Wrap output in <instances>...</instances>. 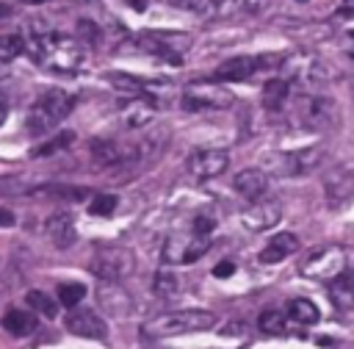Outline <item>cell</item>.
<instances>
[{
    "label": "cell",
    "instance_id": "1",
    "mask_svg": "<svg viewBox=\"0 0 354 349\" xmlns=\"http://www.w3.org/2000/svg\"><path fill=\"white\" fill-rule=\"evenodd\" d=\"M216 324V316L210 310H171L163 316H155L141 324V338L147 341H163L171 335H185V332H202Z\"/></svg>",
    "mask_w": 354,
    "mask_h": 349
},
{
    "label": "cell",
    "instance_id": "2",
    "mask_svg": "<svg viewBox=\"0 0 354 349\" xmlns=\"http://www.w3.org/2000/svg\"><path fill=\"white\" fill-rule=\"evenodd\" d=\"M75 108V97L61 91V89H50L44 91L28 111V119H25V130L30 136H44L50 130H55V125L61 119H66Z\"/></svg>",
    "mask_w": 354,
    "mask_h": 349
},
{
    "label": "cell",
    "instance_id": "3",
    "mask_svg": "<svg viewBox=\"0 0 354 349\" xmlns=\"http://www.w3.org/2000/svg\"><path fill=\"white\" fill-rule=\"evenodd\" d=\"M133 269L136 258L127 247H100L88 260V271L100 283H122L133 274Z\"/></svg>",
    "mask_w": 354,
    "mask_h": 349
},
{
    "label": "cell",
    "instance_id": "4",
    "mask_svg": "<svg viewBox=\"0 0 354 349\" xmlns=\"http://www.w3.org/2000/svg\"><path fill=\"white\" fill-rule=\"evenodd\" d=\"M324 147L321 144H313V147H301V150H290V152H277L268 158V169L274 174H282V177H301V174H310L321 166L324 161Z\"/></svg>",
    "mask_w": 354,
    "mask_h": 349
},
{
    "label": "cell",
    "instance_id": "5",
    "mask_svg": "<svg viewBox=\"0 0 354 349\" xmlns=\"http://www.w3.org/2000/svg\"><path fill=\"white\" fill-rule=\"evenodd\" d=\"M293 119L307 130H326L337 119V108L326 94H304L296 100Z\"/></svg>",
    "mask_w": 354,
    "mask_h": 349
},
{
    "label": "cell",
    "instance_id": "6",
    "mask_svg": "<svg viewBox=\"0 0 354 349\" xmlns=\"http://www.w3.org/2000/svg\"><path fill=\"white\" fill-rule=\"evenodd\" d=\"M346 271V252L340 247H313L301 260V274L313 280H335Z\"/></svg>",
    "mask_w": 354,
    "mask_h": 349
},
{
    "label": "cell",
    "instance_id": "7",
    "mask_svg": "<svg viewBox=\"0 0 354 349\" xmlns=\"http://www.w3.org/2000/svg\"><path fill=\"white\" fill-rule=\"evenodd\" d=\"M210 241L213 238L194 235V233H174L163 241L160 258H163V263H194L210 249Z\"/></svg>",
    "mask_w": 354,
    "mask_h": 349
},
{
    "label": "cell",
    "instance_id": "8",
    "mask_svg": "<svg viewBox=\"0 0 354 349\" xmlns=\"http://www.w3.org/2000/svg\"><path fill=\"white\" fill-rule=\"evenodd\" d=\"M274 55H232L227 61H221L216 69H213V83H238V80H246L249 75H254L257 69L263 66H271Z\"/></svg>",
    "mask_w": 354,
    "mask_h": 349
},
{
    "label": "cell",
    "instance_id": "9",
    "mask_svg": "<svg viewBox=\"0 0 354 349\" xmlns=\"http://www.w3.org/2000/svg\"><path fill=\"white\" fill-rule=\"evenodd\" d=\"M180 102L185 111H207V108H227L232 102V97L224 89H218L213 80H199L183 91Z\"/></svg>",
    "mask_w": 354,
    "mask_h": 349
},
{
    "label": "cell",
    "instance_id": "10",
    "mask_svg": "<svg viewBox=\"0 0 354 349\" xmlns=\"http://www.w3.org/2000/svg\"><path fill=\"white\" fill-rule=\"evenodd\" d=\"M227 166H230V152H227V150H218V147L196 150V152L188 155V161H185L188 174L196 177V180H213V177L224 174Z\"/></svg>",
    "mask_w": 354,
    "mask_h": 349
},
{
    "label": "cell",
    "instance_id": "11",
    "mask_svg": "<svg viewBox=\"0 0 354 349\" xmlns=\"http://www.w3.org/2000/svg\"><path fill=\"white\" fill-rule=\"evenodd\" d=\"M282 219V202L279 199H271V197H263L257 202H249V208L241 211V222L249 233H263V230H271L277 227V222Z\"/></svg>",
    "mask_w": 354,
    "mask_h": 349
},
{
    "label": "cell",
    "instance_id": "12",
    "mask_svg": "<svg viewBox=\"0 0 354 349\" xmlns=\"http://www.w3.org/2000/svg\"><path fill=\"white\" fill-rule=\"evenodd\" d=\"M166 144H169V127H152L141 141L130 144L127 166H149V163H155L163 155Z\"/></svg>",
    "mask_w": 354,
    "mask_h": 349
},
{
    "label": "cell",
    "instance_id": "13",
    "mask_svg": "<svg viewBox=\"0 0 354 349\" xmlns=\"http://www.w3.org/2000/svg\"><path fill=\"white\" fill-rule=\"evenodd\" d=\"M66 330L77 338H91V341H105L108 338V324L100 313L88 307H72L66 316Z\"/></svg>",
    "mask_w": 354,
    "mask_h": 349
},
{
    "label": "cell",
    "instance_id": "14",
    "mask_svg": "<svg viewBox=\"0 0 354 349\" xmlns=\"http://www.w3.org/2000/svg\"><path fill=\"white\" fill-rule=\"evenodd\" d=\"M354 197V172L348 166H335L324 174V199L329 208H340Z\"/></svg>",
    "mask_w": 354,
    "mask_h": 349
},
{
    "label": "cell",
    "instance_id": "15",
    "mask_svg": "<svg viewBox=\"0 0 354 349\" xmlns=\"http://www.w3.org/2000/svg\"><path fill=\"white\" fill-rule=\"evenodd\" d=\"M141 47L149 50L152 55H160V58H171V61H180V53H185L191 47V39L188 36H180V33H160V30H149L141 36Z\"/></svg>",
    "mask_w": 354,
    "mask_h": 349
},
{
    "label": "cell",
    "instance_id": "16",
    "mask_svg": "<svg viewBox=\"0 0 354 349\" xmlns=\"http://www.w3.org/2000/svg\"><path fill=\"white\" fill-rule=\"evenodd\" d=\"M97 302L111 319H127L133 313V296L122 288V283H100Z\"/></svg>",
    "mask_w": 354,
    "mask_h": 349
},
{
    "label": "cell",
    "instance_id": "17",
    "mask_svg": "<svg viewBox=\"0 0 354 349\" xmlns=\"http://www.w3.org/2000/svg\"><path fill=\"white\" fill-rule=\"evenodd\" d=\"M232 188H235V194H241L243 199H249V202H257V199H263L266 197V191H268V174L263 172V169H243V172H238L235 177H232Z\"/></svg>",
    "mask_w": 354,
    "mask_h": 349
},
{
    "label": "cell",
    "instance_id": "18",
    "mask_svg": "<svg viewBox=\"0 0 354 349\" xmlns=\"http://www.w3.org/2000/svg\"><path fill=\"white\" fill-rule=\"evenodd\" d=\"M44 230H47V238H50L58 249H69V247L75 244V238H77V227H75V219H72L69 211H55V213L47 219Z\"/></svg>",
    "mask_w": 354,
    "mask_h": 349
},
{
    "label": "cell",
    "instance_id": "19",
    "mask_svg": "<svg viewBox=\"0 0 354 349\" xmlns=\"http://www.w3.org/2000/svg\"><path fill=\"white\" fill-rule=\"evenodd\" d=\"M127 155H130V144H119V141H108V138H94L91 141V161L97 166H127Z\"/></svg>",
    "mask_w": 354,
    "mask_h": 349
},
{
    "label": "cell",
    "instance_id": "20",
    "mask_svg": "<svg viewBox=\"0 0 354 349\" xmlns=\"http://www.w3.org/2000/svg\"><path fill=\"white\" fill-rule=\"evenodd\" d=\"M299 252V235L296 233H277L263 249H260V263H279Z\"/></svg>",
    "mask_w": 354,
    "mask_h": 349
},
{
    "label": "cell",
    "instance_id": "21",
    "mask_svg": "<svg viewBox=\"0 0 354 349\" xmlns=\"http://www.w3.org/2000/svg\"><path fill=\"white\" fill-rule=\"evenodd\" d=\"M329 299L337 310H354V271H343L329 280Z\"/></svg>",
    "mask_w": 354,
    "mask_h": 349
},
{
    "label": "cell",
    "instance_id": "22",
    "mask_svg": "<svg viewBox=\"0 0 354 349\" xmlns=\"http://www.w3.org/2000/svg\"><path fill=\"white\" fill-rule=\"evenodd\" d=\"M288 91H290V86H288L285 78L266 80V86H263V108L266 111H279L288 102Z\"/></svg>",
    "mask_w": 354,
    "mask_h": 349
},
{
    "label": "cell",
    "instance_id": "23",
    "mask_svg": "<svg viewBox=\"0 0 354 349\" xmlns=\"http://www.w3.org/2000/svg\"><path fill=\"white\" fill-rule=\"evenodd\" d=\"M36 327H39V321H36L33 313H25V310H8V313L3 316V330L11 332V335H17V338L30 335Z\"/></svg>",
    "mask_w": 354,
    "mask_h": 349
},
{
    "label": "cell",
    "instance_id": "24",
    "mask_svg": "<svg viewBox=\"0 0 354 349\" xmlns=\"http://www.w3.org/2000/svg\"><path fill=\"white\" fill-rule=\"evenodd\" d=\"M285 316H288V319H293L296 324H315V321L321 319L318 307H315L310 299H304V296L290 299V302L285 305Z\"/></svg>",
    "mask_w": 354,
    "mask_h": 349
},
{
    "label": "cell",
    "instance_id": "25",
    "mask_svg": "<svg viewBox=\"0 0 354 349\" xmlns=\"http://www.w3.org/2000/svg\"><path fill=\"white\" fill-rule=\"evenodd\" d=\"M257 330L266 335H285L288 332V316L279 307H266L257 316Z\"/></svg>",
    "mask_w": 354,
    "mask_h": 349
},
{
    "label": "cell",
    "instance_id": "26",
    "mask_svg": "<svg viewBox=\"0 0 354 349\" xmlns=\"http://www.w3.org/2000/svg\"><path fill=\"white\" fill-rule=\"evenodd\" d=\"M25 302H28V307H30L33 313H39V316L55 319V313H58V299L50 296V294H44V291H39V288H30V291L25 294Z\"/></svg>",
    "mask_w": 354,
    "mask_h": 349
},
{
    "label": "cell",
    "instance_id": "27",
    "mask_svg": "<svg viewBox=\"0 0 354 349\" xmlns=\"http://www.w3.org/2000/svg\"><path fill=\"white\" fill-rule=\"evenodd\" d=\"M177 288H180L177 274H171V271H166V269L155 271V277H152V294H155V296L169 299V296H174V294H177Z\"/></svg>",
    "mask_w": 354,
    "mask_h": 349
},
{
    "label": "cell",
    "instance_id": "28",
    "mask_svg": "<svg viewBox=\"0 0 354 349\" xmlns=\"http://www.w3.org/2000/svg\"><path fill=\"white\" fill-rule=\"evenodd\" d=\"M55 296H58L61 305H66V307H77L80 299L86 296V285H83V283H61L58 291H55Z\"/></svg>",
    "mask_w": 354,
    "mask_h": 349
},
{
    "label": "cell",
    "instance_id": "29",
    "mask_svg": "<svg viewBox=\"0 0 354 349\" xmlns=\"http://www.w3.org/2000/svg\"><path fill=\"white\" fill-rule=\"evenodd\" d=\"M108 80H111L119 91H127V94H133V97L144 94V83H141L138 78L127 75V72H108Z\"/></svg>",
    "mask_w": 354,
    "mask_h": 349
},
{
    "label": "cell",
    "instance_id": "30",
    "mask_svg": "<svg viewBox=\"0 0 354 349\" xmlns=\"http://www.w3.org/2000/svg\"><path fill=\"white\" fill-rule=\"evenodd\" d=\"M75 141V133L72 130H61V133H55V138H50L47 144H39L36 150H33V155L36 158H44V155H53V152H58V150H64V147H69Z\"/></svg>",
    "mask_w": 354,
    "mask_h": 349
},
{
    "label": "cell",
    "instance_id": "31",
    "mask_svg": "<svg viewBox=\"0 0 354 349\" xmlns=\"http://www.w3.org/2000/svg\"><path fill=\"white\" fill-rule=\"evenodd\" d=\"M116 205H119V197H116V194H100V197L91 199L88 213H91V216H111V213L116 211Z\"/></svg>",
    "mask_w": 354,
    "mask_h": 349
},
{
    "label": "cell",
    "instance_id": "32",
    "mask_svg": "<svg viewBox=\"0 0 354 349\" xmlns=\"http://www.w3.org/2000/svg\"><path fill=\"white\" fill-rule=\"evenodd\" d=\"M213 230H216V219L210 213H196L194 222H191V233L194 235H205V238H213Z\"/></svg>",
    "mask_w": 354,
    "mask_h": 349
},
{
    "label": "cell",
    "instance_id": "33",
    "mask_svg": "<svg viewBox=\"0 0 354 349\" xmlns=\"http://www.w3.org/2000/svg\"><path fill=\"white\" fill-rule=\"evenodd\" d=\"M77 36L86 39L88 44H97L102 33H100V25H97V22H91V19H80V22H77Z\"/></svg>",
    "mask_w": 354,
    "mask_h": 349
},
{
    "label": "cell",
    "instance_id": "34",
    "mask_svg": "<svg viewBox=\"0 0 354 349\" xmlns=\"http://www.w3.org/2000/svg\"><path fill=\"white\" fill-rule=\"evenodd\" d=\"M213 274H216L218 280H224V277H230V274H235V263H232V260H221V263H216V269H213Z\"/></svg>",
    "mask_w": 354,
    "mask_h": 349
},
{
    "label": "cell",
    "instance_id": "35",
    "mask_svg": "<svg viewBox=\"0 0 354 349\" xmlns=\"http://www.w3.org/2000/svg\"><path fill=\"white\" fill-rule=\"evenodd\" d=\"M241 332H246V324L243 321H230V324L221 327V335H241Z\"/></svg>",
    "mask_w": 354,
    "mask_h": 349
},
{
    "label": "cell",
    "instance_id": "36",
    "mask_svg": "<svg viewBox=\"0 0 354 349\" xmlns=\"http://www.w3.org/2000/svg\"><path fill=\"white\" fill-rule=\"evenodd\" d=\"M17 219H14V211L11 208H0V227H11Z\"/></svg>",
    "mask_w": 354,
    "mask_h": 349
},
{
    "label": "cell",
    "instance_id": "37",
    "mask_svg": "<svg viewBox=\"0 0 354 349\" xmlns=\"http://www.w3.org/2000/svg\"><path fill=\"white\" fill-rule=\"evenodd\" d=\"M11 61H14V58H11V55H8V53H6L3 47H0V78H6V72H8Z\"/></svg>",
    "mask_w": 354,
    "mask_h": 349
},
{
    "label": "cell",
    "instance_id": "38",
    "mask_svg": "<svg viewBox=\"0 0 354 349\" xmlns=\"http://www.w3.org/2000/svg\"><path fill=\"white\" fill-rule=\"evenodd\" d=\"M337 14H340V17H354V0H351V3H340V6H337Z\"/></svg>",
    "mask_w": 354,
    "mask_h": 349
},
{
    "label": "cell",
    "instance_id": "39",
    "mask_svg": "<svg viewBox=\"0 0 354 349\" xmlns=\"http://www.w3.org/2000/svg\"><path fill=\"white\" fill-rule=\"evenodd\" d=\"M346 55L354 61V30H348V33H346Z\"/></svg>",
    "mask_w": 354,
    "mask_h": 349
},
{
    "label": "cell",
    "instance_id": "40",
    "mask_svg": "<svg viewBox=\"0 0 354 349\" xmlns=\"http://www.w3.org/2000/svg\"><path fill=\"white\" fill-rule=\"evenodd\" d=\"M6 116H8V105H6L3 100H0V125L6 122Z\"/></svg>",
    "mask_w": 354,
    "mask_h": 349
},
{
    "label": "cell",
    "instance_id": "41",
    "mask_svg": "<svg viewBox=\"0 0 354 349\" xmlns=\"http://www.w3.org/2000/svg\"><path fill=\"white\" fill-rule=\"evenodd\" d=\"M6 14H11V6H6V3H0V17H6Z\"/></svg>",
    "mask_w": 354,
    "mask_h": 349
},
{
    "label": "cell",
    "instance_id": "42",
    "mask_svg": "<svg viewBox=\"0 0 354 349\" xmlns=\"http://www.w3.org/2000/svg\"><path fill=\"white\" fill-rule=\"evenodd\" d=\"M144 349H166V346H144Z\"/></svg>",
    "mask_w": 354,
    "mask_h": 349
}]
</instances>
